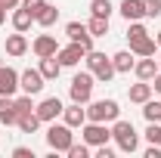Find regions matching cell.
Returning <instances> with one entry per match:
<instances>
[{
    "label": "cell",
    "instance_id": "obj_13",
    "mask_svg": "<svg viewBox=\"0 0 161 158\" xmlns=\"http://www.w3.org/2000/svg\"><path fill=\"white\" fill-rule=\"evenodd\" d=\"M62 121H65L68 127H75V130H78V127L87 124V109H84L80 102H71V105H65V109H62Z\"/></svg>",
    "mask_w": 161,
    "mask_h": 158
},
{
    "label": "cell",
    "instance_id": "obj_31",
    "mask_svg": "<svg viewBox=\"0 0 161 158\" xmlns=\"http://www.w3.org/2000/svg\"><path fill=\"white\" fill-rule=\"evenodd\" d=\"M142 6H146V16L149 19H158L161 16V0H142Z\"/></svg>",
    "mask_w": 161,
    "mask_h": 158
},
{
    "label": "cell",
    "instance_id": "obj_20",
    "mask_svg": "<svg viewBox=\"0 0 161 158\" xmlns=\"http://www.w3.org/2000/svg\"><path fill=\"white\" fill-rule=\"evenodd\" d=\"M37 68H40V75H43L47 81H56V78L62 75V62L56 59V56H43Z\"/></svg>",
    "mask_w": 161,
    "mask_h": 158
},
{
    "label": "cell",
    "instance_id": "obj_1",
    "mask_svg": "<svg viewBox=\"0 0 161 158\" xmlns=\"http://www.w3.org/2000/svg\"><path fill=\"white\" fill-rule=\"evenodd\" d=\"M112 139L118 143V152H124V155H133L136 149H140V133L133 130V124L130 121H115L112 124Z\"/></svg>",
    "mask_w": 161,
    "mask_h": 158
},
{
    "label": "cell",
    "instance_id": "obj_24",
    "mask_svg": "<svg viewBox=\"0 0 161 158\" xmlns=\"http://www.w3.org/2000/svg\"><path fill=\"white\" fill-rule=\"evenodd\" d=\"M31 25H34V16H31L28 9H22V6H16V9H13V28L25 34V31H28Z\"/></svg>",
    "mask_w": 161,
    "mask_h": 158
},
{
    "label": "cell",
    "instance_id": "obj_38",
    "mask_svg": "<svg viewBox=\"0 0 161 158\" xmlns=\"http://www.w3.org/2000/svg\"><path fill=\"white\" fill-rule=\"evenodd\" d=\"M155 43H158V47H161V31H158V34H155Z\"/></svg>",
    "mask_w": 161,
    "mask_h": 158
},
{
    "label": "cell",
    "instance_id": "obj_18",
    "mask_svg": "<svg viewBox=\"0 0 161 158\" xmlns=\"http://www.w3.org/2000/svg\"><path fill=\"white\" fill-rule=\"evenodd\" d=\"M6 53H9L13 59H19V56H25V53H28V37H25L22 31H16V34H9V37H6Z\"/></svg>",
    "mask_w": 161,
    "mask_h": 158
},
{
    "label": "cell",
    "instance_id": "obj_25",
    "mask_svg": "<svg viewBox=\"0 0 161 158\" xmlns=\"http://www.w3.org/2000/svg\"><path fill=\"white\" fill-rule=\"evenodd\" d=\"M142 118L149 121V124L161 121V102H155V99H146V102H142Z\"/></svg>",
    "mask_w": 161,
    "mask_h": 158
},
{
    "label": "cell",
    "instance_id": "obj_37",
    "mask_svg": "<svg viewBox=\"0 0 161 158\" xmlns=\"http://www.w3.org/2000/svg\"><path fill=\"white\" fill-rule=\"evenodd\" d=\"M3 22H6V9L0 6V25H3Z\"/></svg>",
    "mask_w": 161,
    "mask_h": 158
},
{
    "label": "cell",
    "instance_id": "obj_5",
    "mask_svg": "<svg viewBox=\"0 0 161 158\" xmlns=\"http://www.w3.org/2000/svg\"><path fill=\"white\" fill-rule=\"evenodd\" d=\"M93 84H96V78H93V71H90V68H87V71H80V75H75L71 84H68V96H71V102L87 105L90 96H93Z\"/></svg>",
    "mask_w": 161,
    "mask_h": 158
},
{
    "label": "cell",
    "instance_id": "obj_23",
    "mask_svg": "<svg viewBox=\"0 0 161 158\" xmlns=\"http://www.w3.org/2000/svg\"><path fill=\"white\" fill-rule=\"evenodd\" d=\"M40 124H43V121L37 118V112H25V115H19V121H16V127H19L22 133H37Z\"/></svg>",
    "mask_w": 161,
    "mask_h": 158
},
{
    "label": "cell",
    "instance_id": "obj_4",
    "mask_svg": "<svg viewBox=\"0 0 161 158\" xmlns=\"http://www.w3.org/2000/svg\"><path fill=\"white\" fill-rule=\"evenodd\" d=\"M87 121H102V124H108V121H118L121 118V109H118V102L115 99H90L87 105Z\"/></svg>",
    "mask_w": 161,
    "mask_h": 158
},
{
    "label": "cell",
    "instance_id": "obj_16",
    "mask_svg": "<svg viewBox=\"0 0 161 158\" xmlns=\"http://www.w3.org/2000/svg\"><path fill=\"white\" fill-rule=\"evenodd\" d=\"M19 121V109H16V96H0V124L13 127Z\"/></svg>",
    "mask_w": 161,
    "mask_h": 158
},
{
    "label": "cell",
    "instance_id": "obj_27",
    "mask_svg": "<svg viewBox=\"0 0 161 158\" xmlns=\"http://www.w3.org/2000/svg\"><path fill=\"white\" fill-rule=\"evenodd\" d=\"M112 13H115L112 0H93V3H90V16H102V19H112Z\"/></svg>",
    "mask_w": 161,
    "mask_h": 158
},
{
    "label": "cell",
    "instance_id": "obj_3",
    "mask_svg": "<svg viewBox=\"0 0 161 158\" xmlns=\"http://www.w3.org/2000/svg\"><path fill=\"white\" fill-rule=\"evenodd\" d=\"M71 143H75V127H68L65 121H62V124L50 121V127H47V146H50L53 152H68Z\"/></svg>",
    "mask_w": 161,
    "mask_h": 158
},
{
    "label": "cell",
    "instance_id": "obj_8",
    "mask_svg": "<svg viewBox=\"0 0 161 158\" xmlns=\"http://www.w3.org/2000/svg\"><path fill=\"white\" fill-rule=\"evenodd\" d=\"M65 34H68V40L80 43L87 53L93 50V34H90V28H87L84 22H68V25H65Z\"/></svg>",
    "mask_w": 161,
    "mask_h": 158
},
{
    "label": "cell",
    "instance_id": "obj_30",
    "mask_svg": "<svg viewBox=\"0 0 161 158\" xmlns=\"http://www.w3.org/2000/svg\"><path fill=\"white\" fill-rule=\"evenodd\" d=\"M146 139H149V143H155V146H161V121H155V124H149V127H146Z\"/></svg>",
    "mask_w": 161,
    "mask_h": 158
},
{
    "label": "cell",
    "instance_id": "obj_26",
    "mask_svg": "<svg viewBox=\"0 0 161 158\" xmlns=\"http://www.w3.org/2000/svg\"><path fill=\"white\" fill-rule=\"evenodd\" d=\"M87 28H90L93 37H105V34H108V19H102V16H90Z\"/></svg>",
    "mask_w": 161,
    "mask_h": 158
},
{
    "label": "cell",
    "instance_id": "obj_14",
    "mask_svg": "<svg viewBox=\"0 0 161 158\" xmlns=\"http://www.w3.org/2000/svg\"><path fill=\"white\" fill-rule=\"evenodd\" d=\"M158 71L161 68H158V62H155V56H140L136 65H133V75H136L140 81H152Z\"/></svg>",
    "mask_w": 161,
    "mask_h": 158
},
{
    "label": "cell",
    "instance_id": "obj_17",
    "mask_svg": "<svg viewBox=\"0 0 161 158\" xmlns=\"http://www.w3.org/2000/svg\"><path fill=\"white\" fill-rule=\"evenodd\" d=\"M152 81H136V84H130V90H127V96H130V102H136V105H142L146 99H152Z\"/></svg>",
    "mask_w": 161,
    "mask_h": 158
},
{
    "label": "cell",
    "instance_id": "obj_36",
    "mask_svg": "<svg viewBox=\"0 0 161 158\" xmlns=\"http://www.w3.org/2000/svg\"><path fill=\"white\" fill-rule=\"evenodd\" d=\"M152 90H155V93H161V71L152 78Z\"/></svg>",
    "mask_w": 161,
    "mask_h": 158
},
{
    "label": "cell",
    "instance_id": "obj_9",
    "mask_svg": "<svg viewBox=\"0 0 161 158\" xmlns=\"http://www.w3.org/2000/svg\"><path fill=\"white\" fill-rule=\"evenodd\" d=\"M84 56H87V50L80 43H75V40H68V47H59V53H56V59L62 62V68H75Z\"/></svg>",
    "mask_w": 161,
    "mask_h": 158
},
{
    "label": "cell",
    "instance_id": "obj_29",
    "mask_svg": "<svg viewBox=\"0 0 161 158\" xmlns=\"http://www.w3.org/2000/svg\"><path fill=\"white\" fill-rule=\"evenodd\" d=\"M16 109H19V115H25V112H34L37 105H34V99L25 93V96H16Z\"/></svg>",
    "mask_w": 161,
    "mask_h": 158
},
{
    "label": "cell",
    "instance_id": "obj_19",
    "mask_svg": "<svg viewBox=\"0 0 161 158\" xmlns=\"http://www.w3.org/2000/svg\"><path fill=\"white\" fill-rule=\"evenodd\" d=\"M112 65H115V71H118V75H130V71H133V65H136V59H133V53H130V50H118V53L112 56Z\"/></svg>",
    "mask_w": 161,
    "mask_h": 158
},
{
    "label": "cell",
    "instance_id": "obj_34",
    "mask_svg": "<svg viewBox=\"0 0 161 158\" xmlns=\"http://www.w3.org/2000/svg\"><path fill=\"white\" fill-rule=\"evenodd\" d=\"M13 155H16V158H34V149H28V146H16Z\"/></svg>",
    "mask_w": 161,
    "mask_h": 158
},
{
    "label": "cell",
    "instance_id": "obj_15",
    "mask_svg": "<svg viewBox=\"0 0 161 158\" xmlns=\"http://www.w3.org/2000/svg\"><path fill=\"white\" fill-rule=\"evenodd\" d=\"M118 13L127 22H142V19H146V6H142V0H121Z\"/></svg>",
    "mask_w": 161,
    "mask_h": 158
},
{
    "label": "cell",
    "instance_id": "obj_6",
    "mask_svg": "<svg viewBox=\"0 0 161 158\" xmlns=\"http://www.w3.org/2000/svg\"><path fill=\"white\" fill-rule=\"evenodd\" d=\"M80 139H84L87 146H102V143L112 139V127H105L102 121H87V124L80 127Z\"/></svg>",
    "mask_w": 161,
    "mask_h": 158
},
{
    "label": "cell",
    "instance_id": "obj_32",
    "mask_svg": "<svg viewBox=\"0 0 161 158\" xmlns=\"http://www.w3.org/2000/svg\"><path fill=\"white\" fill-rule=\"evenodd\" d=\"M43 3H47V0H22L19 6H22V9H28L31 16H37V13H40V6H43Z\"/></svg>",
    "mask_w": 161,
    "mask_h": 158
},
{
    "label": "cell",
    "instance_id": "obj_12",
    "mask_svg": "<svg viewBox=\"0 0 161 158\" xmlns=\"http://www.w3.org/2000/svg\"><path fill=\"white\" fill-rule=\"evenodd\" d=\"M31 50H34L37 59H43V56H56V53H59V43H56L53 34H37L34 43H31Z\"/></svg>",
    "mask_w": 161,
    "mask_h": 158
},
{
    "label": "cell",
    "instance_id": "obj_21",
    "mask_svg": "<svg viewBox=\"0 0 161 158\" xmlns=\"http://www.w3.org/2000/svg\"><path fill=\"white\" fill-rule=\"evenodd\" d=\"M56 19H59V9H56L53 3H43V6H40V13L34 16V22H37L40 28H50V25H56Z\"/></svg>",
    "mask_w": 161,
    "mask_h": 158
},
{
    "label": "cell",
    "instance_id": "obj_22",
    "mask_svg": "<svg viewBox=\"0 0 161 158\" xmlns=\"http://www.w3.org/2000/svg\"><path fill=\"white\" fill-rule=\"evenodd\" d=\"M155 50H158V43H155V37H140L136 43H130V53L133 56H155Z\"/></svg>",
    "mask_w": 161,
    "mask_h": 158
},
{
    "label": "cell",
    "instance_id": "obj_2",
    "mask_svg": "<svg viewBox=\"0 0 161 158\" xmlns=\"http://www.w3.org/2000/svg\"><path fill=\"white\" fill-rule=\"evenodd\" d=\"M84 62H87V68L93 71V78L99 81V84H108V81L118 75L115 65H112V56H105V53H99V50H90V53L84 56Z\"/></svg>",
    "mask_w": 161,
    "mask_h": 158
},
{
    "label": "cell",
    "instance_id": "obj_39",
    "mask_svg": "<svg viewBox=\"0 0 161 158\" xmlns=\"http://www.w3.org/2000/svg\"><path fill=\"white\" fill-rule=\"evenodd\" d=\"M158 68H161V59H158Z\"/></svg>",
    "mask_w": 161,
    "mask_h": 158
},
{
    "label": "cell",
    "instance_id": "obj_33",
    "mask_svg": "<svg viewBox=\"0 0 161 158\" xmlns=\"http://www.w3.org/2000/svg\"><path fill=\"white\" fill-rule=\"evenodd\" d=\"M93 155L96 158H115V149L108 143H102V146H93Z\"/></svg>",
    "mask_w": 161,
    "mask_h": 158
},
{
    "label": "cell",
    "instance_id": "obj_35",
    "mask_svg": "<svg viewBox=\"0 0 161 158\" xmlns=\"http://www.w3.org/2000/svg\"><path fill=\"white\" fill-rule=\"evenodd\" d=\"M19 3H22V0H0V6H3V9H16Z\"/></svg>",
    "mask_w": 161,
    "mask_h": 158
},
{
    "label": "cell",
    "instance_id": "obj_11",
    "mask_svg": "<svg viewBox=\"0 0 161 158\" xmlns=\"http://www.w3.org/2000/svg\"><path fill=\"white\" fill-rule=\"evenodd\" d=\"M16 90H19V71L0 65V96H16Z\"/></svg>",
    "mask_w": 161,
    "mask_h": 158
},
{
    "label": "cell",
    "instance_id": "obj_10",
    "mask_svg": "<svg viewBox=\"0 0 161 158\" xmlns=\"http://www.w3.org/2000/svg\"><path fill=\"white\" fill-rule=\"evenodd\" d=\"M62 109H65V105H62V99H59V96H47V99L37 105V109H34V112H37V118H40V121H47V124H50V121H56V118L62 115Z\"/></svg>",
    "mask_w": 161,
    "mask_h": 158
},
{
    "label": "cell",
    "instance_id": "obj_28",
    "mask_svg": "<svg viewBox=\"0 0 161 158\" xmlns=\"http://www.w3.org/2000/svg\"><path fill=\"white\" fill-rule=\"evenodd\" d=\"M90 149H93V146H87V143L80 139V143H71V146H68L65 155L68 158H90Z\"/></svg>",
    "mask_w": 161,
    "mask_h": 158
},
{
    "label": "cell",
    "instance_id": "obj_7",
    "mask_svg": "<svg viewBox=\"0 0 161 158\" xmlns=\"http://www.w3.org/2000/svg\"><path fill=\"white\" fill-rule=\"evenodd\" d=\"M43 84H47V78L40 75V68H25V71H19V90L22 93L37 96L40 90H43Z\"/></svg>",
    "mask_w": 161,
    "mask_h": 158
}]
</instances>
